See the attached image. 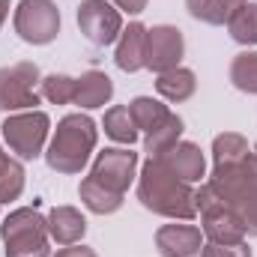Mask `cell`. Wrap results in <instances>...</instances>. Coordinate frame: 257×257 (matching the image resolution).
I'll list each match as a JSON object with an SVG mask.
<instances>
[{
  "mask_svg": "<svg viewBox=\"0 0 257 257\" xmlns=\"http://www.w3.org/2000/svg\"><path fill=\"white\" fill-rule=\"evenodd\" d=\"M138 200L147 209H153L159 215H168V218L189 221V218L197 215L194 189L189 183H183L162 159H150L141 168V177H138Z\"/></svg>",
  "mask_w": 257,
  "mask_h": 257,
  "instance_id": "1",
  "label": "cell"
},
{
  "mask_svg": "<svg viewBox=\"0 0 257 257\" xmlns=\"http://www.w3.org/2000/svg\"><path fill=\"white\" fill-rule=\"evenodd\" d=\"M245 224V233H257V153L236 165H215L206 183Z\"/></svg>",
  "mask_w": 257,
  "mask_h": 257,
  "instance_id": "2",
  "label": "cell"
},
{
  "mask_svg": "<svg viewBox=\"0 0 257 257\" xmlns=\"http://www.w3.org/2000/svg\"><path fill=\"white\" fill-rule=\"evenodd\" d=\"M93 147H96V123L87 114H69L54 128L45 159L60 174H81L84 165L90 162Z\"/></svg>",
  "mask_w": 257,
  "mask_h": 257,
  "instance_id": "3",
  "label": "cell"
},
{
  "mask_svg": "<svg viewBox=\"0 0 257 257\" xmlns=\"http://www.w3.org/2000/svg\"><path fill=\"white\" fill-rule=\"evenodd\" d=\"M6 257H48V218L30 206L9 212L0 224Z\"/></svg>",
  "mask_w": 257,
  "mask_h": 257,
  "instance_id": "4",
  "label": "cell"
},
{
  "mask_svg": "<svg viewBox=\"0 0 257 257\" xmlns=\"http://www.w3.org/2000/svg\"><path fill=\"white\" fill-rule=\"evenodd\" d=\"M194 206H197V212H200L203 236H206L209 242H218V245L245 242V224L239 221V215L212 192L206 183L194 192Z\"/></svg>",
  "mask_w": 257,
  "mask_h": 257,
  "instance_id": "5",
  "label": "cell"
},
{
  "mask_svg": "<svg viewBox=\"0 0 257 257\" xmlns=\"http://www.w3.org/2000/svg\"><path fill=\"white\" fill-rule=\"evenodd\" d=\"M3 138L9 144V150L18 159H36L42 156V147L48 141V128L51 120L45 111H24V114H12L3 120Z\"/></svg>",
  "mask_w": 257,
  "mask_h": 257,
  "instance_id": "6",
  "label": "cell"
},
{
  "mask_svg": "<svg viewBox=\"0 0 257 257\" xmlns=\"http://www.w3.org/2000/svg\"><path fill=\"white\" fill-rule=\"evenodd\" d=\"M36 84H42L36 63L3 66L0 69V111H36L39 105Z\"/></svg>",
  "mask_w": 257,
  "mask_h": 257,
  "instance_id": "7",
  "label": "cell"
},
{
  "mask_svg": "<svg viewBox=\"0 0 257 257\" xmlns=\"http://www.w3.org/2000/svg\"><path fill=\"white\" fill-rule=\"evenodd\" d=\"M15 33L30 45H48L60 33V9L51 0H21L15 6Z\"/></svg>",
  "mask_w": 257,
  "mask_h": 257,
  "instance_id": "8",
  "label": "cell"
},
{
  "mask_svg": "<svg viewBox=\"0 0 257 257\" xmlns=\"http://www.w3.org/2000/svg\"><path fill=\"white\" fill-rule=\"evenodd\" d=\"M78 27L93 45H111L123 33V18H120V9H114L105 0H81Z\"/></svg>",
  "mask_w": 257,
  "mask_h": 257,
  "instance_id": "9",
  "label": "cell"
},
{
  "mask_svg": "<svg viewBox=\"0 0 257 257\" xmlns=\"http://www.w3.org/2000/svg\"><path fill=\"white\" fill-rule=\"evenodd\" d=\"M135 171H138V153L114 147V150H105V153L96 156L90 180L114 194H126V189L135 180Z\"/></svg>",
  "mask_w": 257,
  "mask_h": 257,
  "instance_id": "10",
  "label": "cell"
},
{
  "mask_svg": "<svg viewBox=\"0 0 257 257\" xmlns=\"http://www.w3.org/2000/svg\"><path fill=\"white\" fill-rule=\"evenodd\" d=\"M183 54H186L183 30H177L171 24H159V27L147 30V66L144 69H153L156 75H165V72L180 66Z\"/></svg>",
  "mask_w": 257,
  "mask_h": 257,
  "instance_id": "11",
  "label": "cell"
},
{
  "mask_svg": "<svg viewBox=\"0 0 257 257\" xmlns=\"http://www.w3.org/2000/svg\"><path fill=\"white\" fill-rule=\"evenodd\" d=\"M156 248L162 257H194L203 248V233L194 224H165L156 230Z\"/></svg>",
  "mask_w": 257,
  "mask_h": 257,
  "instance_id": "12",
  "label": "cell"
},
{
  "mask_svg": "<svg viewBox=\"0 0 257 257\" xmlns=\"http://www.w3.org/2000/svg\"><path fill=\"white\" fill-rule=\"evenodd\" d=\"M156 159H162L183 183H200L203 177H206V159H203V153H200V147L192 144V141H180V144H174L168 153H162V156H156Z\"/></svg>",
  "mask_w": 257,
  "mask_h": 257,
  "instance_id": "13",
  "label": "cell"
},
{
  "mask_svg": "<svg viewBox=\"0 0 257 257\" xmlns=\"http://www.w3.org/2000/svg\"><path fill=\"white\" fill-rule=\"evenodd\" d=\"M114 60L123 72H138L147 66V27L141 21H132L128 27H123Z\"/></svg>",
  "mask_w": 257,
  "mask_h": 257,
  "instance_id": "14",
  "label": "cell"
},
{
  "mask_svg": "<svg viewBox=\"0 0 257 257\" xmlns=\"http://www.w3.org/2000/svg\"><path fill=\"white\" fill-rule=\"evenodd\" d=\"M114 96V81L105 75V72H84L81 78H75V99L72 105H81V108H102L108 105Z\"/></svg>",
  "mask_w": 257,
  "mask_h": 257,
  "instance_id": "15",
  "label": "cell"
},
{
  "mask_svg": "<svg viewBox=\"0 0 257 257\" xmlns=\"http://www.w3.org/2000/svg\"><path fill=\"white\" fill-rule=\"evenodd\" d=\"M87 233V218L75 206H54L48 212V236L57 245H75Z\"/></svg>",
  "mask_w": 257,
  "mask_h": 257,
  "instance_id": "16",
  "label": "cell"
},
{
  "mask_svg": "<svg viewBox=\"0 0 257 257\" xmlns=\"http://www.w3.org/2000/svg\"><path fill=\"white\" fill-rule=\"evenodd\" d=\"M194 87H197L194 72L192 69H183V66H177V69L159 75V81H156V90H159L168 102H186V99H192Z\"/></svg>",
  "mask_w": 257,
  "mask_h": 257,
  "instance_id": "17",
  "label": "cell"
},
{
  "mask_svg": "<svg viewBox=\"0 0 257 257\" xmlns=\"http://www.w3.org/2000/svg\"><path fill=\"white\" fill-rule=\"evenodd\" d=\"M248 0H186V9L192 12V18L206 21V24H227L233 18V12L239 6H245Z\"/></svg>",
  "mask_w": 257,
  "mask_h": 257,
  "instance_id": "18",
  "label": "cell"
},
{
  "mask_svg": "<svg viewBox=\"0 0 257 257\" xmlns=\"http://www.w3.org/2000/svg\"><path fill=\"white\" fill-rule=\"evenodd\" d=\"M78 194H81L84 206H87L90 212H99V215L117 212V209L123 206V194H114V192H108V189H102V186H99V183H93L90 177H87V180H81Z\"/></svg>",
  "mask_w": 257,
  "mask_h": 257,
  "instance_id": "19",
  "label": "cell"
},
{
  "mask_svg": "<svg viewBox=\"0 0 257 257\" xmlns=\"http://www.w3.org/2000/svg\"><path fill=\"white\" fill-rule=\"evenodd\" d=\"M180 138H183V120H180L177 114H168V120H165L162 126H156L153 132H147L144 147H147L150 159H156V156L168 153L174 144H180Z\"/></svg>",
  "mask_w": 257,
  "mask_h": 257,
  "instance_id": "20",
  "label": "cell"
},
{
  "mask_svg": "<svg viewBox=\"0 0 257 257\" xmlns=\"http://www.w3.org/2000/svg\"><path fill=\"white\" fill-rule=\"evenodd\" d=\"M105 135L111 141H117V144H126V147H132L138 141V126H135L132 111H128L126 105L108 108V114H105Z\"/></svg>",
  "mask_w": 257,
  "mask_h": 257,
  "instance_id": "21",
  "label": "cell"
},
{
  "mask_svg": "<svg viewBox=\"0 0 257 257\" xmlns=\"http://www.w3.org/2000/svg\"><path fill=\"white\" fill-rule=\"evenodd\" d=\"M248 153H251L248 141L242 135H236V132H224V135H218L212 141V162L215 165H236Z\"/></svg>",
  "mask_w": 257,
  "mask_h": 257,
  "instance_id": "22",
  "label": "cell"
},
{
  "mask_svg": "<svg viewBox=\"0 0 257 257\" xmlns=\"http://www.w3.org/2000/svg\"><path fill=\"white\" fill-rule=\"evenodd\" d=\"M128 111H132V120H135V126L144 128V132H153L156 126H162L165 120H168V105H162V102H156V99H150V96H138L132 105H128Z\"/></svg>",
  "mask_w": 257,
  "mask_h": 257,
  "instance_id": "23",
  "label": "cell"
},
{
  "mask_svg": "<svg viewBox=\"0 0 257 257\" xmlns=\"http://www.w3.org/2000/svg\"><path fill=\"white\" fill-rule=\"evenodd\" d=\"M227 30L239 45H257V3L239 6L227 21Z\"/></svg>",
  "mask_w": 257,
  "mask_h": 257,
  "instance_id": "24",
  "label": "cell"
},
{
  "mask_svg": "<svg viewBox=\"0 0 257 257\" xmlns=\"http://www.w3.org/2000/svg\"><path fill=\"white\" fill-rule=\"evenodd\" d=\"M230 81L242 93H257V51H242L230 63Z\"/></svg>",
  "mask_w": 257,
  "mask_h": 257,
  "instance_id": "25",
  "label": "cell"
},
{
  "mask_svg": "<svg viewBox=\"0 0 257 257\" xmlns=\"http://www.w3.org/2000/svg\"><path fill=\"white\" fill-rule=\"evenodd\" d=\"M21 192H24V168H21V162L6 156V162L0 165V203L18 200Z\"/></svg>",
  "mask_w": 257,
  "mask_h": 257,
  "instance_id": "26",
  "label": "cell"
},
{
  "mask_svg": "<svg viewBox=\"0 0 257 257\" xmlns=\"http://www.w3.org/2000/svg\"><path fill=\"white\" fill-rule=\"evenodd\" d=\"M42 99H48L51 105H72V99H75V78H69V75L42 78Z\"/></svg>",
  "mask_w": 257,
  "mask_h": 257,
  "instance_id": "27",
  "label": "cell"
},
{
  "mask_svg": "<svg viewBox=\"0 0 257 257\" xmlns=\"http://www.w3.org/2000/svg\"><path fill=\"white\" fill-rule=\"evenodd\" d=\"M200 257H251V248L245 242L236 245H218V242H203Z\"/></svg>",
  "mask_w": 257,
  "mask_h": 257,
  "instance_id": "28",
  "label": "cell"
},
{
  "mask_svg": "<svg viewBox=\"0 0 257 257\" xmlns=\"http://www.w3.org/2000/svg\"><path fill=\"white\" fill-rule=\"evenodd\" d=\"M54 257H96V251L87 248V245H66V248H60Z\"/></svg>",
  "mask_w": 257,
  "mask_h": 257,
  "instance_id": "29",
  "label": "cell"
},
{
  "mask_svg": "<svg viewBox=\"0 0 257 257\" xmlns=\"http://www.w3.org/2000/svg\"><path fill=\"white\" fill-rule=\"evenodd\" d=\"M123 12H128V15H138V12H144L147 9V0H114Z\"/></svg>",
  "mask_w": 257,
  "mask_h": 257,
  "instance_id": "30",
  "label": "cell"
},
{
  "mask_svg": "<svg viewBox=\"0 0 257 257\" xmlns=\"http://www.w3.org/2000/svg\"><path fill=\"white\" fill-rule=\"evenodd\" d=\"M6 15H9V0H0V27L6 21Z\"/></svg>",
  "mask_w": 257,
  "mask_h": 257,
  "instance_id": "31",
  "label": "cell"
},
{
  "mask_svg": "<svg viewBox=\"0 0 257 257\" xmlns=\"http://www.w3.org/2000/svg\"><path fill=\"white\" fill-rule=\"evenodd\" d=\"M3 162H6V153H3V147H0V165H3Z\"/></svg>",
  "mask_w": 257,
  "mask_h": 257,
  "instance_id": "32",
  "label": "cell"
}]
</instances>
